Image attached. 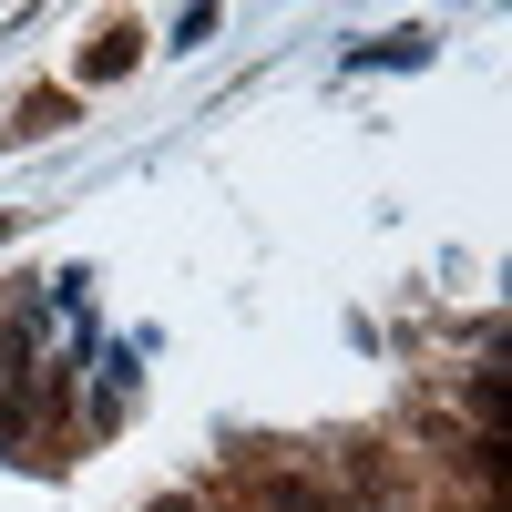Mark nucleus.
<instances>
[{
  "label": "nucleus",
  "instance_id": "f257e3e1",
  "mask_svg": "<svg viewBox=\"0 0 512 512\" xmlns=\"http://www.w3.org/2000/svg\"><path fill=\"white\" fill-rule=\"evenodd\" d=\"M154 512H195V502H154Z\"/></svg>",
  "mask_w": 512,
  "mask_h": 512
}]
</instances>
